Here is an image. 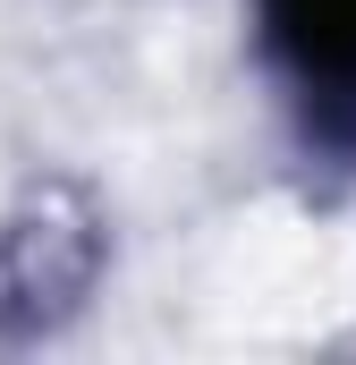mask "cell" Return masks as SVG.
Listing matches in <instances>:
<instances>
[{
  "mask_svg": "<svg viewBox=\"0 0 356 365\" xmlns=\"http://www.w3.org/2000/svg\"><path fill=\"white\" fill-rule=\"evenodd\" d=\"M255 17L288 93L331 136H356V0H255Z\"/></svg>",
  "mask_w": 356,
  "mask_h": 365,
  "instance_id": "1",
  "label": "cell"
}]
</instances>
